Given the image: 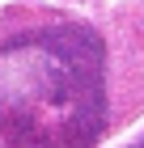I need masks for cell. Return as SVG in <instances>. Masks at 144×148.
<instances>
[{
  "label": "cell",
  "instance_id": "1",
  "mask_svg": "<svg viewBox=\"0 0 144 148\" xmlns=\"http://www.w3.org/2000/svg\"><path fill=\"white\" fill-rule=\"evenodd\" d=\"M140 148H144V144H140Z\"/></svg>",
  "mask_w": 144,
  "mask_h": 148
}]
</instances>
